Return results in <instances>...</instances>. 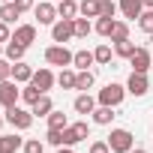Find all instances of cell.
<instances>
[{"label": "cell", "mask_w": 153, "mask_h": 153, "mask_svg": "<svg viewBox=\"0 0 153 153\" xmlns=\"http://www.w3.org/2000/svg\"><path fill=\"white\" fill-rule=\"evenodd\" d=\"M69 126H72V132H75V135H78V141H87V138H90V126H87L84 120H78V123H69Z\"/></svg>", "instance_id": "33"}, {"label": "cell", "mask_w": 153, "mask_h": 153, "mask_svg": "<svg viewBox=\"0 0 153 153\" xmlns=\"http://www.w3.org/2000/svg\"><path fill=\"white\" fill-rule=\"evenodd\" d=\"M15 18H21V9L12 3V0L0 6V21H6V24H15Z\"/></svg>", "instance_id": "19"}, {"label": "cell", "mask_w": 153, "mask_h": 153, "mask_svg": "<svg viewBox=\"0 0 153 153\" xmlns=\"http://www.w3.org/2000/svg\"><path fill=\"white\" fill-rule=\"evenodd\" d=\"M12 3H15V6L21 9V12H27V9H33V6H36L33 0H12Z\"/></svg>", "instance_id": "39"}, {"label": "cell", "mask_w": 153, "mask_h": 153, "mask_svg": "<svg viewBox=\"0 0 153 153\" xmlns=\"http://www.w3.org/2000/svg\"><path fill=\"white\" fill-rule=\"evenodd\" d=\"M30 81H33L42 93H48V90L57 84V75H54L51 69H45V66H42V69H36V72H33V78H30Z\"/></svg>", "instance_id": "9"}, {"label": "cell", "mask_w": 153, "mask_h": 153, "mask_svg": "<svg viewBox=\"0 0 153 153\" xmlns=\"http://www.w3.org/2000/svg\"><path fill=\"white\" fill-rule=\"evenodd\" d=\"M147 90H150L147 75H144V72H132V75H129V81H126V93H132V96H144Z\"/></svg>", "instance_id": "7"}, {"label": "cell", "mask_w": 153, "mask_h": 153, "mask_svg": "<svg viewBox=\"0 0 153 153\" xmlns=\"http://www.w3.org/2000/svg\"><path fill=\"white\" fill-rule=\"evenodd\" d=\"M123 96H126V87L123 84H117V81H108L102 90H99V105H111V108H117L120 102H123Z\"/></svg>", "instance_id": "3"}, {"label": "cell", "mask_w": 153, "mask_h": 153, "mask_svg": "<svg viewBox=\"0 0 153 153\" xmlns=\"http://www.w3.org/2000/svg\"><path fill=\"white\" fill-rule=\"evenodd\" d=\"M3 120H6V117H0V126H3Z\"/></svg>", "instance_id": "44"}, {"label": "cell", "mask_w": 153, "mask_h": 153, "mask_svg": "<svg viewBox=\"0 0 153 153\" xmlns=\"http://www.w3.org/2000/svg\"><path fill=\"white\" fill-rule=\"evenodd\" d=\"M33 15L39 18V24H54L60 15H57V6L51 3V0H45V3H39V6H33Z\"/></svg>", "instance_id": "10"}, {"label": "cell", "mask_w": 153, "mask_h": 153, "mask_svg": "<svg viewBox=\"0 0 153 153\" xmlns=\"http://www.w3.org/2000/svg\"><path fill=\"white\" fill-rule=\"evenodd\" d=\"M141 3H144V9H153V0H141Z\"/></svg>", "instance_id": "40"}, {"label": "cell", "mask_w": 153, "mask_h": 153, "mask_svg": "<svg viewBox=\"0 0 153 153\" xmlns=\"http://www.w3.org/2000/svg\"><path fill=\"white\" fill-rule=\"evenodd\" d=\"M72 51L66 48V45H51V48H45V63L48 66H60V69H66L69 63H72Z\"/></svg>", "instance_id": "5"}, {"label": "cell", "mask_w": 153, "mask_h": 153, "mask_svg": "<svg viewBox=\"0 0 153 153\" xmlns=\"http://www.w3.org/2000/svg\"><path fill=\"white\" fill-rule=\"evenodd\" d=\"M3 51H6V60H12V63H18V60H24V54H27V45H21V42H15V39H9V42L3 45Z\"/></svg>", "instance_id": "15"}, {"label": "cell", "mask_w": 153, "mask_h": 153, "mask_svg": "<svg viewBox=\"0 0 153 153\" xmlns=\"http://www.w3.org/2000/svg\"><path fill=\"white\" fill-rule=\"evenodd\" d=\"M66 126H69V117H66L63 111L54 108V111L48 114V129H66Z\"/></svg>", "instance_id": "27"}, {"label": "cell", "mask_w": 153, "mask_h": 153, "mask_svg": "<svg viewBox=\"0 0 153 153\" xmlns=\"http://www.w3.org/2000/svg\"><path fill=\"white\" fill-rule=\"evenodd\" d=\"M129 153H147V150H141V147H132V150H129Z\"/></svg>", "instance_id": "42"}, {"label": "cell", "mask_w": 153, "mask_h": 153, "mask_svg": "<svg viewBox=\"0 0 153 153\" xmlns=\"http://www.w3.org/2000/svg\"><path fill=\"white\" fill-rule=\"evenodd\" d=\"M57 153H72V147H57Z\"/></svg>", "instance_id": "41"}, {"label": "cell", "mask_w": 153, "mask_h": 153, "mask_svg": "<svg viewBox=\"0 0 153 153\" xmlns=\"http://www.w3.org/2000/svg\"><path fill=\"white\" fill-rule=\"evenodd\" d=\"M93 81H96V78H93V72H90V69H81V72H78V78H75V90L87 93V90L93 87Z\"/></svg>", "instance_id": "23"}, {"label": "cell", "mask_w": 153, "mask_h": 153, "mask_svg": "<svg viewBox=\"0 0 153 153\" xmlns=\"http://www.w3.org/2000/svg\"><path fill=\"white\" fill-rule=\"evenodd\" d=\"M135 48H138V45H135L132 39H120V42H114V54H117V57H126V60L135 54Z\"/></svg>", "instance_id": "24"}, {"label": "cell", "mask_w": 153, "mask_h": 153, "mask_svg": "<svg viewBox=\"0 0 153 153\" xmlns=\"http://www.w3.org/2000/svg\"><path fill=\"white\" fill-rule=\"evenodd\" d=\"M18 147H24L18 135H0V153H15Z\"/></svg>", "instance_id": "20"}, {"label": "cell", "mask_w": 153, "mask_h": 153, "mask_svg": "<svg viewBox=\"0 0 153 153\" xmlns=\"http://www.w3.org/2000/svg\"><path fill=\"white\" fill-rule=\"evenodd\" d=\"M111 120H114V108H111V105H96V108H93V123L108 126Z\"/></svg>", "instance_id": "18"}, {"label": "cell", "mask_w": 153, "mask_h": 153, "mask_svg": "<svg viewBox=\"0 0 153 153\" xmlns=\"http://www.w3.org/2000/svg\"><path fill=\"white\" fill-rule=\"evenodd\" d=\"M117 15V3L114 0H102V12H99V18H114Z\"/></svg>", "instance_id": "35"}, {"label": "cell", "mask_w": 153, "mask_h": 153, "mask_svg": "<svg viewBox=\"0 0 153 153\" xmlns=\"http://www.w3.org/2000/svg\"><path fill=\"white\" fill-rule=\"evenodd\" d=\"M18 99H21V87H18V81H15V78L0 81V105L9 108V105H15Z\"/></svg>", "instance_id": "6"}, {"label": "cell", "mask_w": 153, "mask_h": 153, "mask_svg": "<svg viewBox=\"0 0 153 153\" xmlns=\"http://www.w3.org/2000/svg\"><path fill=\"white\" fill-rule=\"evenodd\" d=\"M90 30H93V24H90V18H75V36H78V39H87L90 36Z\"/></svg>", "instance_id": "28"}, {"label": "cell", "mask_w": 153, "mask_h": 153, "mask_svg": "<svg viewBox=\"0 0 153 153\" xmlns=\"http://www.w3.org/2000/svg\"><path fill=\"white\" fill-rule=\"evenodd\" d=\"M0 54H3V42H0Z\"/></svg>", "instance_id": "43"}, {"label": "cell", "mask_w": 153, "mask_h": 153, "mask_svg": "<svg viewBox=\"0 0 153 153\" xmlns=\"http://www.w3.org/2000/svg\"><path fill=\"white\" fill-rule=\"evenodd\" d=\"M42 96H45V93H42V90H39V87H36V84H33V81H30V84H24V87H21V99H24V102H27V105H33V102H39V99H42Z\"/></svg>", "instance_id": "22"}, {"label": "cell", "mask_w": 153, "mask_h": 153, "mask_svg": "<svg viewBox=\"0 0 153 153\" xmlns=\"http://www.w3.org/2000/svg\"><path fill=\"white\" fill-rule=\"evenodd\" d=\"M90 153H111V147H108V141H93Z\"/></svg>", "instance_id": "37"}, {"label": "cell", "mask_w": 153, "mask_h": 153, "mask_svg": "<svg viewBox=\"0 0 153 153\" xmlns=\"http://www.w3.org/2000/svg\"><path fill=\"white\" fill-rule=\"evenodd\" d=\"M120 39H129V24H126V21H114V33H111V42H120Z\"/></svg>", "instance_id": "31"}, {"label": "cell", "mask_w": 153, "mask_h": 153, "mask_svg": "<svg viewBox=\"0 0 153 153\" xmlns=\"http://www.w3.org/2000/svg\"><path fill=\"white\" fill-rule=\"evenodd\" d=\"M12 39V30H9V24L6 21H0V42H9Z\"/></svg>", "instance_id": "38"}, {"label": "cell", "mask_w": 153, "mask_h": 153, "mask_svg": "<svg viewBox=\"0 0 153 153\" xmlns=\"http://www.w3.org/2000/svg\"><path fill=\"white\" fill-rule=\"evenodd\" d=\"M30 111H33V117H48V114L54 111V102H51V96L45 93L39 102H33V105H30Z\"/></svg>", "instance_id": "17"}, {"label": "cell", "mask_w": 153, "mask_h": 153, "mask_svg": "<svg viewBox=\"0 0 153 153\" xmlns=\"http://www.w3.org/2000/svg\"><path fill=\"white\" fill-rule=\"evenodd\" d=\"M105 141H108L111 153H129V150L135 147V138H132L129 129H111V135H108Z\"/></svg>", "instance_id": "1"}, {"label": "cell", "mask_w": 153, "mask_h": 153, "mask_svg": "<svg viewBox=\"0 0 153 153\" xmlns=\"http://www.w3.org/2000/svg\"><path fill=\"white\" fill-rule=\"evenodd\" d=\"M0 3H9V0H0Z\"/></svg>", "instance_id": "45"}, {"label": "cell", "mask_w": 153, "mask_h": 153, "mask_svg": "<svg viewBox=\"0 0 153 153\" xmlns=\"http://www.w3.org/2000/svg\"><path fill=\"white\" fill-rule=\"evenodd\" d=\"M12 39L30 48V45L36 42V24H18V27L12 30Z\"/></svg>", "instance_id": "11"}, {"label": "cell", "mask_w": 153, "mask_h": 153, "mask_svg": "<svg viewBox=\"0 0 153 153\" xmlns=\"http://www.w3.org/2000/svg\"><path fill=\"white\" fill-rule=\"evenodd\" d=\"M93 63H96V57H93V51H87V48L75 51V57H72V66H78V69H87V66H93Z\"/></svg>", "instance_id": "21"}, {"label": "cell", "mask_w": 153, "mask_h": 153, "mask_svg": "<svg viewBox=\"0 0 153 153\" xmlns=\"http://www.w3.org/2000/svg\"><path fill=\"white\" fill-rule=\"evenodd\" d=\"M93 57H96L99 66H108V63H111V45H99V48L93 51Z\"/></svg>", "instance_id": "32"}, {"label": "cell", "mask_w": 153, "mask_h": 153, "mask_svg": "<svg viewBox=\"0 0 153 153\" xmlns=\"http://www.w3.org/2000/svg\"><path fill=\"white\" fill-rule=\"evenodd\" d=\"M138 27H141L147 36H153V9H144V12L138 15Z\"/></svg>", "instance_id": "30"}, {"label": "cell", "mask_w": 153, "mask_h": 153, "mask_svg": "<svg viewBox=\"0 0 153 153\" xmlns=\"http://www.w3.org/2000/svg\"><path fill=\"white\" fill-rule=\"evenodd\" d=\"M78 12H81L84 18H99V12H102V0H81V3H78Z\"/></svg>", "instance_id": "16"}, {"label": "cell", "mask_w": 153, "mask_h": 153, "mask_svg": "<svg viewBox=\"0 0 153 153\" xmlns=\"http://www.w3.org/2000/svg\"><path fill=\"white\" fill-rule=\"evenodd\" d=\"M6 123H12L15 129H21V132H24V129H30V126H33V111H24V108L15 102V105H9V108H6Z\"/></svg>", "instance_id": "4"}, {"label": "cell", "mask_w": 153, "mask_h": 153, "mask_svg": "<svg viewBox=\"0 0 153 153\" xmlns=\"http://www.w3.org/2000/svg\"><path fill=\"white\" fill-rule=\"evenodd\" d=\"M129 66H132V72H144V75H147V69L153 66L150 51H147V48H135V54L129 57Z\"/></svg>", "instance_id": "8"}, {"label": "cell", "mask_w": 153, "mask_h": 153, "mask_svg": "<svg viewBox=\"0 0 153 153\" xmlns=\"http://www.w3.org/2000/svg\"><path fill=\"white\" fill-rule=\"evenodd\" d=\"M117 9H120L126 18H135V21H138V15L144 12V3H141V0H120Z\"/></svg>", "instance_id": "14"}, {"label": "cell", "mask_w": 153, "mask_h": 153, "mask_svg": "<svg viewBox=\"0 0 153 153\" xmlns=\"http://www.w3.org/2000/svg\"><path fill=\"white\" fill-rule=\"evenodd\" d=\"M51 39L57 45H66L69 39H75V18H57L51 24Z\"/></svg>", "instance_id": "2"}, {"label": "cell", "mask_w": 153, "mask_h": 153, "mask_svg": "<svg viewBox=\"0 0 153 153\" xmlns=\"http://www.w3.org/2000/svg\"><path fill=\"white\" fill-rule=\"evenodd\" d=\"M96 102H99V99H93L90 93H78V96H75V102H72V108L78 111V114H93Z\"/></svg>", "instance_id": "13"}, {"label": "cell", "mask_w": 153, "mask_h": 153, "mask_svg": "<svg viewBox=\"0 0 153 153\" xmlns=\"http://www.w3.org/2000/svg\"><path fill=\"white\" fill-rule=\"evenodd\" d=\"M57 15L60 18H75L78 15V3H75V0H60L57 3Z\"/></svg>", "instance_id": "26"}, {"label": "cell", "mask_w": 153, "mask_h": 153, "mask_svg": "<svg viewBox=\"0 0 153 153\" xmlns=\"http://www.w3.org/2000/svg\"><path fill=\"white\" fill-rule=\"evenodd\" d=\"M51 3H60V0H51Z\"/></svg>", "instance_id": "46"}, {"label": "cell", "mask_w": 153, "mask_h": 153, "mask_svg": "<svg viewBox=\"0 0 153 153\" xmlns=\"http://www.w3.org/2000/svg\"><path fill=\"white\" fill-rule=\"evenodd\" d=\"M21 150H24V153H45V144H42L39 138H30V141H24Z\"/></svg>", "instance_id": "34"}, {"label": "cell", "mask_w": 153, "mask_h": 153, "mask_svg": "<svg viewBox=\"0 0 153 153\" xmlns=\"http://www.w3.org/2000/svg\"><path fill=\"white\" fill-rule=\"evenodd\" d=\"M75 78H78V72H72V69H60L57 84H60L63 90H75Z\"/></svg>", "instance_id": "25"}, {"label": "cell", "mask_w": 153, "mask_h": 153, "mask_svg": "<svg viewBox=\"0 0 153 153\" xmlns=\"http://www.w3.org/2000/svg\"><path fill=\"white\" fill-rule=\"evenodd\" d=\"M114 21H117V18H96V33L111 39V33H114Z\"/></svg>", "instance_id": "29"}, {"label": "cell", "mask_w": 153, "mask_h": 153, "mask_svg": "<svg viewBox=\"0 0 153 153\" xmlns=\"http://www.w3.org/2000/svg\"><path fill=\"white\" fill-rule=\"evenodd\" d=\"M6 78H12V60L0 57V81H6Z\"/></svg>", "instance_id": "36"}, {"label": "cell", "mask_w": 153, "mask_h": 153, "mask_svg": "<svg viewBox=\"0 0 153 153\" xmlns=\"http://www.w3.org/2000/svg\"><path fill=\"white\" fill-rule=\"evenodd\" d=\"M33 66L30 63H24V60H18V63H12V78L18 81V84H30V78H33Z\"/></svg>", "instance_id": "12"}]
</instances>
